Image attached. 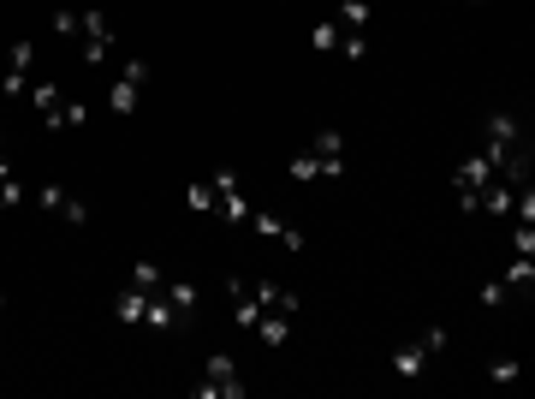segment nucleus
<instances>
[{
  "label": "nucleus",
  "mask_w": 535,
  "mask_h": 399,
  "mask_svg": "<svg viewBox=\"0 0 535 399\" xmlns=\"http://www.w3.org/2000/svg\"><path fill=\"white\" fill-rule=\"evenodd\" d=\"M0 304H6V298H0Z\"/></svg>",
  "instance_id": "22"
},
{
  "label": "nucleus",
  "mask_w": 535,
  "mask_h": 399,
  "mask_svg": "<svg viewBox=\"0 0 535 399\" xmlns=\"http://www.w3.org/2000/svg\"><path fill=\"white\" fill-rule=\"evenodd\" d=\"M244 227H256V233H268V239H280L286 251H304V233H298V227H286L280 215H268V209H256V203H250V215H244Z\"/></svg>",
  "instance_id": "11"
},
{
  "label": "nucleus",
  "mask_w": 535,
  "mask_h": 399,
  "mask_svg": "<svg viewBox=\"0 0 535 399\" xmlns=\"http://www.w3.org/2000/svg\"><path fill=\"white\" fill-rule=\"evenodd\" d=\"M304 155H310L316 179H339V173H345V137L339 132H316L310 143H304Z\"/></svg>",
  "instance_id": "7"
},
{
  "label": "nucleus",
  "mask_w": 535,
  "mask_h": 399,
  "mask_svg": "<svg viewBox=\"0 0 535 399\" xmlns=\"http://www.w3.org/2000/svg\"><path fill=\"white\" fill-rule=\"evenodd\" d=\"M131 286H137V292H149V298H155V292H161V286H167V274H161V263H149V257H143V263L131 268Z\"/></svg>",
  "instance_id": "15"
},
{
  "label": "nucleus",
  "mask_w": 535,
  "mask_h": 399,
  "mask_svg": "<svg viewBox=\"0 0 535 399\" xmlns=\"http://www.w3.org/2000/svg\"><path fill=\"white\" fill-rule=\"evenodd\" d=\"M446 352V328H428V334H417V340H405V346H393V376H423L428 358H440Z\"/></svg>",
  "instance_id": "3"
},
{
  "label": "nucleus",
  "mask_w": 535,
  "mask_h": 399,
  "mask_svg": "<svg viewBox=\"0 0 535 399\" xmlns=\"http://www.w3.org/2000/svg\"><path fill=\"white\" fill-rule=\"evenodd\" d=\"M161 298H167V310H173L179 322H185V316H197V286H191V280H167V286H161Z\"/></svg>",
  "instance_id": "12"
},
{
  "label": "nucleus",
  "mask_w": 535,
  "mask_h": 399,
  "mask_svg": "<svg viewBox=\"0 0 535 399\" xmlns=\"http://www.w3.org/2000/svg\"><path fill=\"white\" fill-rule=\"evenodd\" d=\"M197 394H203V399H238V394H244V376H238V364H232L226 352H214L209 364H203Z\"/></svg>",
  "instance_id": "6"
},
{
  "label": "nucleus",
  "mask_w": 535,
  "mask_h": 399,
  "mask_svg": "<svg viewBox=\"0 0 535 399\" xmlns=\"http://www.w3.org/2000/svg\"><path fill=\"white\" fill-rule=\"evenodd\" d=\"M36 78H42V72H36V42H12V48H6V78H0V90H6V96H30Z\"/></svg>",
  "instance_id": "4"
},
{
  "label": "nucleus",
  "mask_w": 535,
  "mask_h": 399,
  "mask_svg": "<svg viewBox=\"0 0 535 399\" xmlns=\"http://www.w3.org/2000/svg\"><path fill=\"white\" fill-rule=\"evenodd\" d=\"M512 257H535V227L530 221H518V233H512Z\"/></svg>",
  "instance_id": "17"
},
{
  "label": "nucleus",
  "mask_w": 535,
  "mask_h": 399,
  "mask_svg": "<svg viewBox=\"0 0 535 399\" xmlns=\"http://www.w3.org/2000/svg\"><path fill=\"white\" fill-rule=\"evenodd\" d=\"M185 203H191V209H203V215H214V185H191V191H185Z\"/></svg>",
  "instance_id": "18"
},
{
  "label": "nucleus",
  "mask_w": 535,
  "mask_h": 399,
  "mask_svg": "<svg viewBox=\"0 0 535 399\" xmlns=\"http://www.w3.org/2000/svg\"><path fill=\"white\" fill-rule=\"evenodd\" d=\"M250 292H256L262 316H280V322L298 316V292H286V286H274V280H250Z\"/></svg>",
  "instance_id": "10"
},
{
  "label": "nucleus",
  "mask_w": 535,
  "mask_h": 399,
  "mask_svg": "<svg viewBox=\"0 0 535 399\" xmlns=\"http://www.w3.org/2000/svg\"><path fill=\"white\" fill-rule=\"evenodd\" d=\"M36 203H42V215H60V221H72V227H84V221H90V209H84L66 185H42V191H36Z\"/></svg>",
  "instance_id": "9"
},
{
  "label": "nucleus",
  "mask_w": 535,
  "mask_h": 399,
  "mask_svg": "<svg viewBox=\"0 0 535 399\" xmlns=\"http://www.w3.org/2000/svg\"><path fill=\"white\" fill-rule=\"evenodd\" d=\"M149 90V60H125V72L113 78V90H107V108L113 114H137V96Z\"/></svg>",
  "instance_id": "5"
},
{
  "label": "nucleus",
  "mask_w": 535,
  "mask_h": 399,
  "mask_svg": "<svg viewBox=\"0 0 535 399\" xmlns=\"http://www.w3.org/2000/svg\"><path fill=\"white\" fill-rule=\"evenodd\" d=\"M24 102L42 114V126H48V132H72V126H84V102H78V96H66L54 78H36Z\"/></svg>",
  "instance_id": "1"
},
{
  "label": "nucleus",
  "mask_w": 535,
  "mask_h": 399,
  "mask_svg": "<svg viewBox=\"0 0 535 399\" xmlns=\"http://www.w3.org/2000/svg\"><path fill=\"white\" fill-rule=\"evenodd\" d=\"M494 382H518V358H500L494 364Z\"/></svg>",
  "instance_id": "21"
},
{
  "label": "nucleus",
  "mask_w": 535,
  "mask_h": 399,
  "mask_svg": "<svg viewBox=\"0 0 535 399\" xmlns=\"http://www.w3.org/2000/svg\"><path fill=\"white\" fill-rule=\"evenodd\" d=\"M500 280L512 286V298H524V292H530V286H535V257H512V263H506V274H500Z\"/></svg>",
  "instance_id": "14"
},
{
  "label": "nucleus",
  "mask_w": 535,
  "mask_h": 399,
  "mask_svg": "<svg viewBox=\"0 0 535 399\" xmlns=\"http://www.w3.org/2000/svg\"><path fill=\"white\" fill-rule=\"evenodd\" d=\"M316 48H321V54H333V48H339V30H333V18H321V24H316Z\"/></svg>",
  "instance_id": "20"
},
{
  "label": "nucleus",
  "mask_w": 535,
  "mask_h": 399,
  "mask_svg": "<svg viewBox=\"0 0 535 399\" xmlns=\"http://www.w3.org/2000/svg\"><path fill=\"white\" fill-rule=\"evenodd\" d=\"M506 298H512V286H506V280H488V286H482V304H488V310H500Z\"/></svg>",
  "instance_id": "19"
},
{
  "label": "nucleus",
  "mask_w": 535,
  "mask_h": 399,
  "mask_svg": "<svg viewBox=\"0 0 535 399\" xmlns=\"http://www.w3.org/2000/svg\"><path fill=\"white\" fill-rule=\"evenodd\" d=\"M143 310H149V292H137V286H125V292H119V304H113V316H119L125 328H137V322H143Z\"/></svg>",
  "instance_id": "13"
},
{
  "label": "nucleus",
  "mask_w": 535,
  "mask_h": 399,
  "mask_svg": "<svg viewBox=\"0 0 535 399\" xmlns=\"http://www.w3.org/2000/svg\"><path fill=\"white\" fill-rule=\"evenodd\" d=\"M209 185H214V215H220V221H238V227H244V215H250V197L238 191V179H232V173L220 167Z\"/></svg>",
  "instance_id": "8"
},
{
  "label": "nucleus",
  "mask_w": 535,
  "mask_h": 399,
  "mask_svg": "<svg viewBox=\"0 0 535 399\" xmlns=\"http://www.w3.org/2000/svg\"><path fill=\"white\" fill-rule=\"evenodd\" d=\"M0 203H6V209H12V203H24V185H18V173H12L6 161H0Z\"/></svg>",
  "instance_id": "16"
},
{
  "label": "nucleus",
  "mask_w": 535,
  "mask_h": 399,
  "mask_svg": "<svg viewBox=\"0 0 535 399\" xmlns=\"http://www.w3.org/2000/svg\"><path fill=\"white\" fill-rule=\"evenodd\" d=\"M333 30H339V48H333V54H345V60H363V54H369V42H363V30H369V6H363V0H339Z\"/></svg>",
  "instance_id": "2"
}]
</instances>
